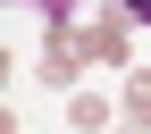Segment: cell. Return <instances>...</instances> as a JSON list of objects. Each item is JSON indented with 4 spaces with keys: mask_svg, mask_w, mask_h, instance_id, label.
I'll return each mask as SVG.
<instances>
[{
    "mask_svg": "<svg viewBox=\"0 0 151 134\" xmlns=\"http://www.w3.org/2000/svg\"><path fill=\"white\" fill-rule=\"evenodd\" d=\"M84 50H92L101 67H126V0H118L109 17H92V25H84Z\"/></svg>",
    "mask_w": 151,
    "mask_h": 134,
    "instance_id": "7a4b0ae2",
    "label": "cell"
},
{
    "mask_svg": "<svg viewBox=\"0 0 151 134\" xmlns=\"http://www.w3.org/2000/svg\"><path fill=\"white\" fill-rule=\"evenodd\" d=\"M84 59H92V50H84V34H76L67 17H50V42H42V75H50L59 92H76V75H84Z\"/></svg>",
    "mask_w": 151,
    "mask_h": 134,
    "instance_id": "6da1fadb",
    "label": "cell"
},
{
    "mask_svg": "<svg viewBox=\"0 0 151 134\" xmlns=\"http://www.w3.org/2000/svg\"><path fill=\"white\" fill-rule=\"evenodd\" d=\"M126 134H143V126H126Z\"/></svg>",
    "mask_w": 151,
    "mask_h": 134,
    "instance_id": "8992f818",
    "label": "cell"
},
{
    "mask_svg": "<svg viewBox=\"0 0 151 134\" xmlns=\"http://www.w3.org/2000/svg\"><path fill=\"white\" fill-rule=\"evenodd\" d=\"M34 9H50V17H67V9H76V0H34Z\"/></svg>",
    "mask_w": 151,
    "mask_h": 134,
    "instance_id": "5b68a950",
    "label": "cell"
},
{
    "mask_svg": "<svg viewBox=\"0 0 151 134\" xmlns=\"http://www.w3.org/2000/svg\"><path fill=\"white\" fill-rule=\"evenodd\" d=\"M126 17H134V25H151V0H126Z\"/></svg>",
    "mask_w": 151,
    "mask_h": 134,
    "instance_id": "277c9868",
    "label": "cell"
},
{
    "mask_svg": "<svg viewBox=\"0 0 151 134\" xmlns=\"http://www.w3.org/2000/svg\"><path fill=\"white\" fill-rule=\"evenodd\" d=\"M126 126H151V67H126Z\"/></svg>",
    "mask_w": 151,
    "mask_h": 134,
    "instance_id": "3957f363",
    "label": "cell"
}]
</instances>
